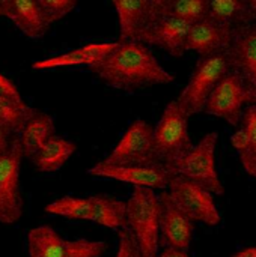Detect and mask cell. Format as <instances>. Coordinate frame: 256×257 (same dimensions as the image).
<instances>
[{"instance_id":"25","label":"cell","mask_w":256,"mask_h":257,"mask_svg":"<svg viewBox=\"0 0 256 257\" xmlns=\"http://www.w3.org/2000/svg\"><path fill=\"white\" fill-rule=\"evenodd\" d=\"M47 214H53L57 217H63L68 220H83V221H92V208L89 197L81 199V197H72V196H65L60 197L50 205L45 206Z\"/></svg>"},{"instance_id":"26","label":"cell","mask_w":256,"mask_h":257,"mask_svg":"<svg viewBox=\"0 0 256 257\" xmlns=\"http://www.w3.org/2000/svg\"><path fill=\"white\" fill-rule=\"evenodd\" d=\"M33 111L35 108L29 107L26 101L15 102L9 99H0V123L14 136H18L23 131Z\"/></svg>"},{"instance_id":"16","label":"cell","mask_w":256,"mask_h":257,"mask_svg":"<svg viewBox=\"0 0 256 257\" xmlns=\"http://www.w3.org/2000/svg\"><path fill=\"white\" fill-rule=\"evenodd\" d=\"M232 33V27L205 18L196 24H192L186 51H195L201 57L223 54L231 45Z\"/></svg>"},{"instance_id":"10","label":"cell","mask_w":256,"mask_h":257,"mask_svg":"<svg viewBox=\"0 0 256 257\" xmlns=\"http://www.w3.org/2000/svg\"><path fill=\"white\" fill-rule=\"evenodd\" d=\"M174 203L193 221L214 227L222 221L213 194L205 188L181 178L174 176L166 190Z\"/></svg>"},{"instance_id":"17","label":"cell","mask_w":256,"mask_h":257,"mask_svg":"<svg viewBox=\"0 0 256 257\" xmlns=\"http://www.w3.org/2000/svg\"><path fill=\"white\" fill-rule=\"evenodd\" d=\"M115 47H116V42L88 44V45L74 48L71 51H66L63 54L36 60L32 63V68L38 71H47V69H54V68H62V66H77V65H86L91 68L97 65L98 62H101Z\"/></svg>"},{"instance_id":"14","label":"cell","mask_w":256,"mask_h":257,"mask_svg":"<svg viewBox=\"0 0 256 257\" xmlns=\"http://www.w3.org/2000/svg\"><path fill=\"white\" fill-rule=\"evenodd\" d=\"M113 8L119 21V42L137 41L161 17L160 0H115Z\"/></svg>"},{"instance_id":"28","label":"cell","mask_w":256,"mask_h":257,"mask_svg":"<svg viewBox=\"0 0 256 257\" xmlns=\"http://www.w3.org/2000/svg\"><path fill=\"white\" fill-rule=\"evenodd\" d=\"M115 257H142L134 238L127 229L118 230V251Z\"/></svg>"},{"instance_id":"12","label":"cell","mask_w":256,"mask_h":257,"mask_svg":"<svg viewBox=\"0 0 256 257\" xmlns=\"http://www.w3.org/2000/svg\"><path fill=\"white\" fill-rule=\"evenodd\" d=\"M94 178L115 179L119 182L131 184L134 188H148L166 191L170 179L174 178L172 172L163 164L154 166H130V167H116L107 166L104 163H97L88 172Z\"/></svg>"},{"instance_id":"34","label":"cell","mask_w":256,"mask_h":257,"mask_svg":"<svg viewBox=\"0 0 256 257\" xmlns=\"http://www.w3.org/2000/svg\"><path fill=\"white\" fill-rule=\"evenodd\" d=\"M0 17H3V0H0Z\"/></svg>"},{"instance_id":"32","label":"cell","mask_w":256,"mask_h":257,"mask_svg":"<svg viewBox=\"0 0 256 257\" xmlns=\"http://www.w3.org/2000/svg\"><path fill=\"white\" fill-rule=\"evenodd\" d=\"M232 257H256V247H247V248H243L241 251H238L237 254H234Z\"/></svg>"},{"instance_id":"27","label":"cell","mask_w":256,"mask_h":257,"mask_svg":"<svg viewBox=\"0 0 256 257\" xmlns=\"http://www.w3.org/2000/svg\"><path fill=\"white\" fill-rule=\"evenodd\" d=\"M38 3L48 27L66 17L77 6V0H38Z\"/></svg>"},{"instance_id":"7","label":"cell","mask_w":256,"mask_h":257,"mask_svg":"<svg viewBox=\"0 0 256 257\" xmlns=\"http://www.w3.org/2000/svg\"><path fill=\"white\" fill-rule=\"evenodd\" d=\"M154 128L142 119L134 120L113 151L101 160L107 166L130 167V166H154L160 164L154 154Z\"/></svg>"},{"instance_id":"15","label":"cell","mask_w":256,"mask_h":257,"mask_svg":"<svg viewBox=\"0 0 256 257\" xmlns=\"http://www.w3.org/2000/svg\"><path fill=\"white\" fill-rule=\"evenodd\" d=\"M190 27L192 24L183 20L174 17H160L139 36L137 41L148 47H158L172 57H183L186 54Z\"/></svg>"},{"instance_id":"11","label":"cell","mask_w":256,"mask_h":257,"mask_svg":"<svg viewBox=\"0 0 256 257\" xmlns=\"http://www.w3.org/2000/svg\"><path fill=\"white\" fill-rule=\"evenodd\" d=\"M158 247L187 251L192 245L195 223L174 203L167 191L158 194Z\"/></svg>"},{"instance_id":"21","label":"cell","mask_w":256,"mask_h":257,"mask_svg":"<svg viewBox=\"0 0 256 257\" xmlns=\"http://www.w3.org/2000/svg\"><path fill=\"white\" fill-rule=\"evenodd\" d=\"M207 18L232 29L256 21V15L249 0H208Z\"/></svg>"},{"instance_id":"13","label":"cell","mask_w":256,"mask_h":257,"mask_svg":"<svg viewBox=\"0 0 256 257\" xmlns=\"http://www.w3.org/2000/svg\"><path fill=\"white\" fill-rule=\"evenodd\" d=\"M225 54L229 71L243 80L256 104V21L234 29L231 45Z\"/></svg>"},{"instance_id":"3","label":"cell","mask_w":256,"mask_h":257,"mask_svg":"<svg viewBox=\"0 0 256 257\" xmlns=\"http://www.w3.org/2000/svg\"><path fill=\"white\" fill-rule=\"evenodd\" d=\"M152 140L157 161L167 169L193 148L189 134V117L177 101H170L163 110V114L154 128Z\"/></svg>"},{"instance_id":"18","label":"cell","mask_w":256,"mask_h":257,"mask_svg":"<svg viewBox=\"0 0 256 257\" xmlns=\"http://www.w3.org/2000/svg\"><path fill=\"white\" fill-rule=\"evenodd\" d=\"M3 17L9 18L27 38L38 39L48 32L38 0H3Z\"/></svg>"},{"instance_id":"5","label":"cell","mask_w":256,"mask_h":257,"mask_svg":"<svg viewBox=\"0 0 256 257\" xmlns=\"http://www.w3.org/2000/svg\"><path fill=\"white\" fill-rule=\"evenodd\" d=\"M228 72L229 65L225 53L210 57H201L198 60L189 83L175 99L187 117L204 111L208 96Z\"/></svg>"},{"instance_id":"20","label":"cell","mask_w":256,"mask_h":257,"mask_svg":"<svg viewBox=\"0 0 256 257\" xmlns=\"http://www.w3.org/2000/svg\"><path fill=\"white\" fill-rule=\"evenodd\" d=\"M56 133L53 117L47 113L35 110L27 123L24 125L23 131L18 134L20 146L23 151L24 158L32 160L39 149L44 146V143L53 137Z\"/></svg>"},{"instance_id":"33","label":"cell","mask_w":256,"mask_h":257,"mask_svg":"<svg viewBox=\"0 0 256 257\" xmlns=\"http://www.w3.org/2000/svg\"><path fill=\"white\" fill-rule=\"evenodd\" d=\"M250 3V8L253 9V12H255V15H256V0H252V2H249Z\"/></svg>"},{"instance_id":"31","label":"cell","mask_w":256,"mask_h":257,"mask_svg":"<svg viewBox=\"0 0 256 257\" xmlns=\"http://www.w3.org/2000/svg\"><path fill=\"white\" fill-rule=\"evenodd\" d=\"M157 257H190L187 254V251L183 250H177V248H163L161 253H158Z\"/></svg>"},{"instance_id":"23","label":"cell","mask_w":256,"mask_h":257,"mask_svg":"<svg viewBox=\"0 0 256 257\" xmlns=\"http://www.w3.org/2000/svg\"><path fill=\"white\" fill-rule=\"evenodd\" d=\"M92 208V221L109 229L124 230L127 229V212L125 202L118 200L110 196H91L89 197Z\"/></svg>"},{"instance_id":"19","label":"cell","mask_w":256,"mask_h":257,"mask_svg":"<svg viewBox=\"0 0 256 257\" xmlns=\"http://www.w3.org/2000/svg\"><path fill=\"white\" fill-rule=\"evenodd\" d=\"M238 126L231 143L238 152L246 173L256 179V105H249L244 110Z\"/></svg>"},{"instance_id":"22","label":"cell","mask_w":256,"mask_h":257,"mask_svg":"<svg viewBox=\"0 0 256 257\" xmlns=\"http://www.w3.org/2000/svg\"><path fill=\"white\" fill-rule=\"evenodd\" d=\"M75 151H77V146L74 142H69L54 134L44 143V146L30 161L35 164V167L39 172L53 173L62 169L65 163L74 155Z\"/></svg>"},{"instance_id":"2","label":"cell","mask_w":256,"mask_h":257,"mask_svg":"<svg viewBox=\"0 0 256 257\" xmlns=\"http://www.w3.org/2000/svg\"><path fill=\"white\" fill-rule=\"evenodd\" d=\"M127 230L134 238L142 257L158 254V194L148 188H134L125 202Z\"/></svg>"},{"instance_id":"30","label":"cell","mask_w":256,"mask_h":257,"mask_svg":"<svg viewBox=\"0 0 256 257\" xmlns=\"http://www.w3.org/2000/svg\"><path fill=\"white\" fill-rule=\"evenodd\" d=\"M12 139H14V134L0 123V157H3L8 152Z\"/></svg>"},{"instance_id":"9","label":"cell","mask_w":256,"mask_h":257,"mask_svg":"<svg viewBox=\"0 0 256 257\" xmlns=\"http://www.w3.org/2000/svg\"><path fill=\"white\" fill-rule=\"evenodd\" d=\"M246 104L256 105L250 90L246 87L243 80L235 72L229 71L208 96L204 113L220 117L232 126H238Z\"/></svg>"},{"instance_id":"24","label":"cell","mask_w":256,"mask_h":257,"mask_svg":"<svg viewBox=\"0 0 256 257\" xmlns=\"http://www.w3.org/2000/svg\"><path fill=\"white\" fill-rule=\"evenodd\" d=\"M208 0H160L161 17H174L189 24L207 18Z\"/></svg>"},{"instance_id":"1","label":"cell","mask_w":256,"mask_h":257,"mask_svg":"<svg viewBox=\"0 0 256 257\" xmlns=\"http://www.w3.org/2000/svg\"><path fill=\"white\" fill-rule=\"evenodd\" d=\"M91 71L104 84L121 90H137L169 84L175 77L167 72L148 45L139 41L116 42V47Z\"/></svg>"},{"instance_id":"6","label":"cell","mask_w":256,"mask_h":257,"mask_svg":"<svg viewBox=\"0 0 256 257\" xmlns=\"http://www.w3.org/2000/svg\"><path fill=\"white\" fill-rule=\"evenodd\" d=\"M109 245L103 241L63 239L51 226L42 224L27 233L29 257H103Z\"/></svg>"},{"instance_id":"29","label":"cell","mask_w":256,"mask_h":257,"mask_svg":"<svg viewBox=\"0 0 256 257\" xmlns=\"http://www.w3.org/2000/svg\"><path fill=\"white\" fill-rule=\"evenodd\" d=\"M0 99H9L15 102H24L18 87L0 72Z\"/></svg>"},{"instance_id":"4","label":"cell","mask_w":256,"mask_h":257,"mask_svg":"<svg viewBox=\"0 0 256 257\" xmlns=\"http://www.w3.org/2000/svg\"><path fill=\"white\" fill-rule=\"evenodd\" d=\"M217 140V133H208L198 145H193V148L181 160L169 167L172 175L181 176L205 188L211 194L222 196L225 193V187L216 169Z\"/></svg>"},{"instance_id":"8","label":"cell","mask_w":256,"mask_h":257,"mask_svg":"<svg viewBox=\"0 0 256 257\" xmlns=\"http://www.w3.org/2000/svg\"><path fill=\"white\" fill-rule=\"evenodd\" d=\"M24 155L18 136H14L8 152L0 157V223L15 224L23 215L20 169Z\"/></svg>"}]
</instances>
